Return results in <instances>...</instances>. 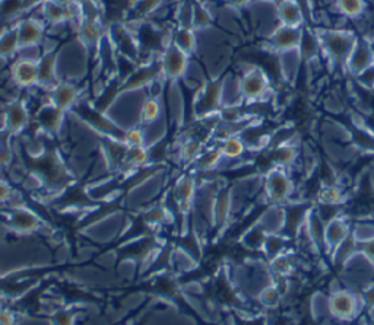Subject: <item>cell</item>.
<instances>
[{"label": "cell", "mask_w": 374, "mask_h": 325, "mask_svg": "<svg viewBox=\"0 0 374 325\" xmlns=\"http://www.w3.org/2000/svg\"><path fill=\"white\" fill-rule=\"evenodd\" d=\"M30 121V116L25 105L20 101H13L6 106L5 111V128L12 133H18L25 128Z\"/></svg>", "instance_id": "obj_16"}, {"label": "cell", "mask_w": 374, "mask_h": 325, "mask_svg": "<svg viewBox=\"0 0 374 325\" xmlns=\"http://www.w3.org/2000/svg\"><path fill=\"white\" fill-rule=\"evenodd\" d=\"M373 64H374V60H373L368 38L367 37H363V38L360 37L354 50H352V53H351V56H349V59L346 61L345 70H348L352 76L357 78L364 70L371 68Z\"/></svg>", "instance_id": "obj_9"}, {"label": "cell", "mask_w": 374, "mask_h": 325, "mask_svg": "<svg viewBox=\"0 0 374 325\" xmlns=\"http://www.w3.org/2000/svg\"><path fill=\"white\" fill-rule=\"evenodd\" d=\"M189 66V56L180 51L173 44L165 50L162 59H161V70L162 75L169 80H177L180 79Z\"/></svg>", "instance_id": "obj_7"}, {"label": "cell", "mask_w": 374, "mask_h": 325, "mask_svg": "<svg viewBox=\"0 0 374 325\" xmlns=\"http://www.w3.org/2000/svg\"><path fill=\"white\" fill-rule=\"evenodd\" d=\"M368 42H370V49H371V54H373V60H374V37H367Z\"/></svg>", "instance_id": "obj_45"}, {"label": "cell", "mask_w": 374, "mask_h": 325, "mask_svg": "<svg viewBox=\"0 0 374 325\" xmlns=\"http://www.w3.org/2000/svg\"><path fill=\"white\" fill-rule=\"evenodd\" d=\"M18 50H19V42H18V32L15 27L0 37V56L11 57Z\"/></svg>", "instance_id": "obj_31"}, {"label": "cell", "mask_w": 374, "mask_h": 325, "mask_svg": "<svg viewBox=\"0 0 374 325\" xmlns=\"http://www.w3.org/2000/svg\"><path fill=\"white\" fill-rule=\"evenodd\" d=\"M12 187L6 181L0 180V204L6 203L12 197Z\"/></svg>", "instance_id": "obj_41"}, {"label": "cell", "mask_w": 374, "mask_h": 325, "mask_svg": "<svg viewBox=\"0 0 374 325\" xmlns=\"http://www.w3.org/2000/svg\"><path fill=\"white\" fill-rule=\"evenodd\" d=\"M150 154L145 147H128L126 150V164L131 166H142L148 162Z\"/></svg>", "instance_id": "obj_37"}, {"label": "cell", "mask_w": 374, "mask_h": 325, "mask_svg": "<svg viewBox=\"0 0 374 325\" xmlns=\"http://www.w3.org/2000/svg\"><path fill=\"white\" fill-rule=\"evenodd\" d=\"M158 73H162V70H161V61L152 64V66L143 68V69L135 72V73L126 80V85H124V88H128V90H138V88H142L143 85H147V83H150L151 80H154V79L157 78Z\"/></svg>", "instance_id": "obj_20"}, {"label": "cell", "mask_w": 374, "mask_h": 325, "mask_svg": "<svg viewBox=\"0 0 374 325\" xmlns=\"http://www.w3.org/2000/svg\"><path fill=\"white\" fill-rule=\"evenodd\" d=\"M269 90H271V82L260 68L247 70L239 82V94L247 102L262 101L269 94Z\"/></svg>", "instance_id": "obj_4"}, {"label": "cell", "mask_w": 374, "mask_h": 325, "mask_svg": "<svg viewBox=\"0 0 374 325\" xmlns=\"http://www.w3.org/2000/svg\"><path fill=\"white\" fill-rule=\"evenodd\" d=\"M267 266L274 277H289L297 267V257L285 251L271 259H267Z\"/></svg>", "instance_id": "obj_17"}, {"label": "cell", "mask_w": 374, "mask_h": 325, "mask_svg": "<svg viewBox=\"0 0 374 325\" xmlns=\"http://www.w3.org/2000/svg\"><path fill=\"white\" fill-rule=\"evenodd\" d=\"M222 80H214L205 86L196 101V110L199 114H211L217 111L222 102Z\"/></svg>", "instance_id": "obj_10"}, {"label": "cell", "mask_w": 374, "mask_h": 325, "mask_svg": "<svg viewBox=\"0 0 374 325\" xmlns=\"http://www.w3.org/2000/svg\"><path fill=\"white\" fill-rule=\"evenodd\" d=\"M43 11H44L46 19L49 20V23H52L54 25L64 24V23H66V20H68L66 8L59 5V4H54L53 0H44Z\"/></svg>", "instance_id": "obj_29"}, {"label": "cell", "mask_w": 374, "mask_h": 325, "mask_svg": "<svg viewBox=\"0 0 374 325\" xmlns=\"http://www.w3.org/2000/svg\"><path fill=\"white\" fill-rule=\"evenodd\" d=\"M64 116H65V111L59 110V108L53 104L41 108L40 111V123L41 125H43L46 130H57L61 124V121H64Z\"/></svg>", "instance_id": "obj_24"}, {"label": "cell", "mask_w": 374, "mask_h": 325, "mask_svg": "<svg viewBox=\"0 0 374 325\" xmlns=\"http://www.w3.org/2000/svg\"><path fill=\"white\" fill-rule=\"evenodd\" d=\"M263 190L271 206L285 207L294 203L296 184L288 169L272 166L263 180Z\"/></svg>", "instance_id": "obj_2"}, {"label": "cell", "mask_w": 374, "mask_h": 325, "mask_svg": "<svg viewBox=\"0 0 374 325\" xmlns=\"http://www.w3.org/2000/svg\"><path fill=\"white\" fill-rule=\"evenodd\" d=\"M0 325H15V317L8 309L0 308Z\"/></svg>", "instance_id": "obj_42"}, {"label": "cell", "mask_w": 374, "mask_h": 325, "mask_svg": "<svg viewBox=\"0 0 374 325\" xmlns=\"http://www.w3.org/2000/svg\"><path fill=\"white\" fill-rule=\"evenodd\" d=\"M12 79L20 88H31L40 80V63L31 57L18 59L12 68Z\"/></svg>", "instance_id": "obj_8"}, {"label": "cell", "mask_w": 374, "mask_h": 325, "mask_svg": "<svg viewBox=\"0 0 374 325\" xmlns=\"http://www.w3.org/2000/svg\"><path fill=\"white\" fill-rule=\"evenodd\" d=\"M284 299V293L278 289L275 283L266 286L260 295L258 296V300L260 302V305H263L266 309H275L281 305V302Z\"/></svg>", "instance_id": "obj_28"}, {"label": "cell", "mask_w": 374, "mask_h": 325, "mask_svg": "<svg viewBox=\"0 0 374 325\" xmlns=\"http://www.w3.org/2000/svg\"><path fill=\"white\" fill-rule=\"evenodd\" d=\"M357 79L363 86H366L367 90H374V64L367 70H364L361 75H358Z\"/></svg>", "instance_id": "obj_40"}, {"label": "cell", "mask_w": 374, "mask_h": 325, "mask_svg": "<svg viewBox=\"0 0 374 325\" xmlns=\"http://www.w3.org/2000/svg\"><path fill=\"white\" fill-rule=\"evenodd\" d=\"M193 15H192V27L195 28H202V27H207L211 24V15L207 12L205 8L196 5L193 9Z\"/></svg>", "instance_id": "obj_39"}, {"label": "cell", "mask_w": 374, "mask_h": 325, "mask_svg": "<svg viewBox=\"0 0 374 325\" xmlns=\"http://www.w3.org/2000/svg\"><path fill=\"white\" fill-rule=\"evenodd\" d=\"M298 157H300L298 147L289 140L284 142L281 145H277L275 149L272 150V155H271L272 166L291 171V168L297 164Z\"/></svg>", "instance_id": "obj_14"}, {"label": "cell", "mask_w": 374, "mask_h": 325, "mask_svg": "<svg viewBox=\"0 0 374 325\" xmlns=\"http://www.w3.org/2000/svg\"><path fill=\"white\" fill-rule=\"evenodd\" d=\"M195 191H196V185H195L193 178L184 177L179 181L174 194H176V200L179 202L180 207H183V209L191 207L193 197H195Z\"/></svg>", "instance_id": "obj_23"}, {"label": "cell", "mask_w": 374, "mask_h": 325, "mask_svg": "<svg viewBox=\"0 0 374 325\" xmlns=\"http://www.w3.org/2000/svg\"><path fill=\"white\" fill-rule=\"evenodd\" d=\"M318 202L323 206H342L346 196L338 184H323L318 191Z\"/></svg>", "instance_id": "obj_19"}, {"label": "cell", "mask_w": 374, "mask_h": 325, "mask_svg": "<svg viewBox=\"0 0 374 325\" xmlns=\"http://www.w3.org/2000/svg\"><path fill=\"white\" fill-rule=\"evenodd\" d=\"M267 235H284L286 229V210L281 206H271L258 221Z\"/></svg>", "instance_id": "obj_12"}, {"label": "cell", "mask_w": 374, "mask_h": 325, "mask_svg": "<svg viewBox=\"0 0 374 325\" xmlns=\"http://www.w3.org/2000/svg\"><path fill=\"white\" fill-rule=\"evenodd\" d=\"M123 139H124V143L128 145V147H143L145 142H147L145 140L143 130H140L138 127L126 130V133H124Z\"/></svg>", "instance_id": "obj_38"}, {"label": "cell", "mask_w": 374, "mask_h": 325, "mask_svg": "<svg viewBox=\"0 0 374 325\" xmlns=\"http://www.w3.org/2000/svg\"><path fill=\"white\" fill-rule=\"evenodd\" d=\"M11 223L16 231L24 233L34 232L40 228V219L28 209H13L11 214Z\"/></svg>", "instance_id": "obj_18"}, {"label": "cell", "mask_w": 374, "mask_h": 325, "mask_svg": "<svg viewBox=\"0 0 374 325\" xmlns=\"http://www.w3.org/2000/svg\"><path fill=\"white\" fill-rule=\"evenodd\" d=\"M335 5L341 15L349 19H357L364 15L367 0H335Z\"/></svg>", "instance_id": "obj_26"}, {"label": "cell", "mask_w": 374, "mask_h": 325, "mask_svg": "<svg viewBox=\"0 0 374 325\" xmlns=\"http://www.w3.org/2000/svg\"><path fill=\"white\" fill-rule=\"evenodd\" d=\"M79 92L76 86L68 82H59L56 86H53L52 91V104L56 105L59 110L68 111L78 101Z\"/></svg>", "instance_id": "obj_15"}, {"label": "cell", "mask_w": 374, "mask_h": 325, "mask_svg": "<svg viewBox=\"0 0 374 325\" xmlns=\"http://www.w3.org/2000/svg\"><path fill=\"white\" fill-rule=\"evenodd\" d=\"M358 250L363 251L374 263V240L368 241V243H364V244H358Z\"/></svg>", "instance_id": "obj_43"}, {"label": "cell", "mask_w": 374, "mask_h": 325, "mask_svg": "<svg viewBox=\"0 0 374 325\" xmlns=\"http://www.w3.org/2000/svg\"><path fill=\"white\" fill-rule=\"evenodd\" d=\"M320 50L337 68L345 69L346 61L354 50L358 35L346 30H322L318 32Z\"/></svg>", "instance_id": "obj_1"}, {"label": "cell", "mask_w": 374, "mask_h": 325, "mask_svg": "<svg viewBox=\"0 0 374 325\" xmlns=\"http://www.w3.org/2000/svg\"><path fill=\"white\" fill-rule=\"evenodd\" d=\"M357 244H364L374 240V222H363L352 226L351 232Z\"/></svg>", "instance_id": "obj_35"}, {"label": "cell", "mask_w": 374, "mask_h": 325, "mask_svg": "<svg viewBox=\"0 0 374 325\" xmlns=\"http://www.w3.org/2000/svg\"><path fill=\"white\" fill-rule=\"evenodd\" d=\"M221 152L224 158L227 159H239L246 154V149L247 145L244 142L243 137H240L239 135H233L230 137H227L221 142Z\"/></svg>", "instance_id": "obj_21"}, {"label": "cell", "mask_w": 374, "mask_h": 325, "mask_svg": "<svg viewBox=\"0 0 374 325\" xmlns=\"http://www.w3.org/2000/svg\"><path fill=\"white\" fill-rule=\"evenodd\" d=\"M79 34H80V39L84 41V44L87 47H94L98 44V41L102 37V30L97 20L88 19L84 24H82Z\"/></svg>", "instance_id": "obj_27"}, {"label": "cell", "mask_w": 374, "mask_h": 325, "mask_svg": "<svg viewBox=\"0 0 374 325\" xmlns=\"http://www.w3.org/2000/svg\"><path fill=\"white\" fill-rule=\"evenodd\" d=\"M351 232H352L351 222H348V219L344 218L342 214H339V216H337V218L326 222V226H325V254L329 255L335 248H338L341 244H344L351 236Z\"/></svg>", "instance_id": "obj_6"}, {"label": "cell", "mask_w": 374, "mask_h": 325, "mask_svg": "<svg viewBox=\"0 0 374 325\" xmlns=\"http://www.w3.org/2000/svg\"><path fill=\"white\" fill-rule=\"evenodd\" d=\"M277 16L281 25L303 27L304 12L297 0H281L277 4Z\"/></svg>", "instance_id": "obj_13"}, {"label": "cell", "mask_w": 374, "mask_h": 325, "mask_svg": "<svg viewBox=\"0 0 374 325\" xmlns=\"http://www.w3.org/2000/svg\"><path fill=\"white\" fill-rule=\"evenodd\" d=\"M202 154H203V145H202V142H199L196 139L187 140L181 147V158L186 162L198 161Z\"/></svg>", "instance_id": "obj_36"}, {"label": "cell", "mask_w": 374, "mask_h": 325, "mask_svg": "<svg viewBox=\"0 0 374 325\" xmlns=\"http://www.w3.org/2000/svg\"><path fill=\"white\" fill-rule=\"evenodd\" d=\"M19 49H32L37 47L44 37V27L40 20L25 19L16 25Z\"/></svg>", "instance_id": "obj_11"}, {"label": "cell", "mask_w": 374, "mask_h": 325, "mask_svg": "<svg viewBox=\"0 0 374 325\" xmlns=\"http://www.w3.org/2000/svg\"><path fill=\"white\" fill-rule=\"evenodd\" d=\"M327 295L330 315L344 324L360 318L363 309L367 307L363 293L348 288H341L339 290Z\"/></svg>", "instance_id": "obj_3"}, {"label": "cell", "mask_w": 374, "mask_h": 325, "mask_svg": "<svg viewBox=\"0 0 374 325\" xmlns=\"http://www.w3.org/2000/svg\"><path fill=\"white\" fill-rule=\"evenodd\" d=\"M173 46L177 47L184 54L189 56L191 53H193V50L196 47L195 32L191 28H186V27L177 30L174 32V37H173Z\"/></svg>", "instance_id": "obj_25"}, {"label": "cell", "mask_w": 374, "mask_h": 325, "mask_svg": "<svg viewBox=\"0 0 374 325\" xmlns=\"http://www.w3.org/2000/svg\"><path fill=\"white\" fill-rule=\"evenodd\" d=\"M40 63V85H49L56 86L59 82L56 79V53H49Z\"/></svg>", "instance_id": "obj_22"}, {"label": "cell", "mask_w": 374, "mask_h": 325, "mask_svg": "<svg viewBox=\"0 0 374 325\" xmlns=\"http://www.w3.org/2000/svg\"><path fill=\"white\" fill-rule=\"evenodd\" d=\"M303 38V27L278 25L267 38L269 49L279 54L298 51Z\"/></svg>", "instance_id": "obj_5"}, {"label": "cell", "mask_w": 374, "mask_h": 325, "mask_svg": "<svg viewBox=\"0 0 374 325\" xmlns=\"http://www.w3.org/2000/svg\"><path fill=\"white\" fill-rule=\"evenodd\" d=\"M230 210H231L230 194L228 192L218 194V197L215 200V206H214L215 221H218V223H224L228 219V216H230Z\"/></svg>", "instance_id": "obj_32"}, {"label": "cell", "mask_w": 374, "mask_h": 325, "mask_svg": "<svg viewBox=\"0 0 374 325\" xmlns=\"http://www.w3.org/2000/svg\"><path fill=\"white\" fill-rule=\"evenodd\" d=\"M161 104L155 98H148L140 106V118L143 123L151 124L159 118Z\"/></svg>", "instance_id": "obj_33"}, {"label": "cell", "mask_w": 374, "mask_h": 325, "mask_svg": "<svg viewBox=\"0 0 374 325\" xmlns=\"http://www.w3.org/2000/svg\"><path fill=\"white\" fill-rule=\"evenodd\" d=\"M320 50V42L318 34H310L308 31H304L303 28V38H301V44L298 49V53L304 59H311L318 51Z\"/></svg>", "instance_id": "obj_30"}, {"label": "cell", "mask_w": 374, "mask_h": 325, "mask_svg": "<svg viewBox=\"0 0 374 325\" xmlns=\"http://www.w3.org/2000/svg\"><path fill=\"white\" fill-rule=\"evenodd\" d=\"M53 2L54 4H59V5H61V6H71V5H73L75 2H76V0H53Z\"/></svg>", "instance_id": "obj_44"}, {"label": "cell", "mask_w": 374, "mask_h": 325, "mask_svg": "<svg viewBox=\"0 0 374 325\" xmlns=\"http://www.w3.org/2000/svg\"><path fill=\"white\" fill-rule=\"evenodd\" d=\"M222 159H224V155H222V152H221V147H214L211 150L203 152V154L200 155V158L198 159V166L200 169L210 171V169L217 168L221 164Z\"/></svg>", "instance_id": "obj_34"}, {"label": "cell", "mask_w": 374, "mask_h": 325, "mask_svg": "<svg viewBox=\"0 0 374 325\" xmlns=\"http://www.w3.org/2000/svg\"><path fill=\"white\" fill-rule=\"evenodd\" d=\"M252 2H266V4H279L281 0H252Z\"/></svg>", "instance_id": "obj_46"}]
</instances>
